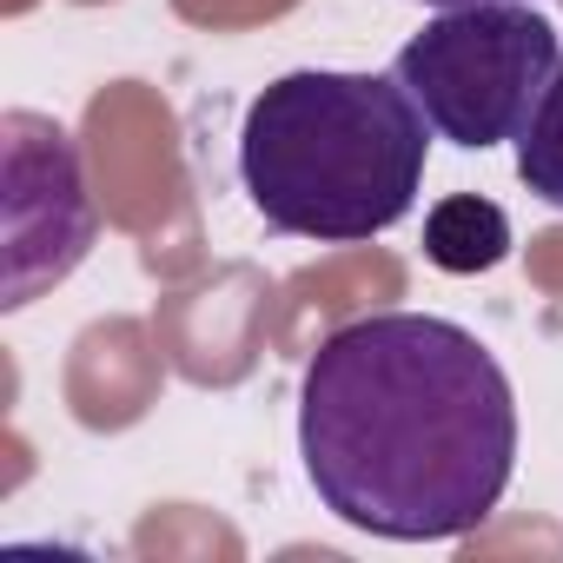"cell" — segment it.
<instances>
[{"mask_svg":"<svg viewBox=\"0 0 563 563\" xmlns=\"http://www.w3.org/2000/svg\"><path fill=\"white\" fill-rule=\"evenodd\" d=\"M424 8H438V14H444V8H490V0H424ZM530 8H537V0H530Z\"/></svg>","mask_w":563,"mask_h":563,"instance_id":"7","label":"cell"},{"mask_svg":"<svg viewBox=\"0 0 563 563\" xmlns=\"http://www.w3.org/2000/svg\"><path fill=\"white\" fill-rule=\"evenodd\" d=\"M556 60L563 41L530 0H490V8H444L438 21H424L398 47L391 74L405 80L438 140L490 153L497 140L523 133Z\"/></svg>","mask_w":563,"mask_h":563,"instance_id":"3","label":"cell"},{"mask_svg":"<svg viewBox=\"0 0 563 563\" xmlns=\"http://www.w3.org/2000/svg\"><path fill=\"white\" fill-rule=\"evenodd\" d=\"M424 258L451 278H471V272H490L510 258V219L497 199H477V192H451L424 212Z\"/></svg>","mask_w":563,"mask_h":563,"instance_id":"5","label":"cell"},{"mask_svg":"<svg viewBox=\"0 0 563 563\" xmlns=\"http://www.w3.org/2000/svg\"><path fill=\"white\" fill-rule=\"evenodd\" d=\"M431 159V120L398 74L299 67L272 80L239 126V179L272 232L358 245L391 232Z\"/></svg>","mask_w":563,"mask_h":563,"instance_id":"2","label":"cell"},{"mask_svg":"<svg viewBox=\"0 0 563 563\" xmlns=\"http://www.w3.org/2000/svg\"><path fill=\"white\" fill-rule=\"evenodd\" d=\"M517 179H523L543 206L563 212V60H556L550 87L537 93V107H530V120H523V133H517Z\"/></svg>","mask_w":563,"mask_h":563,"instance_id":"6","label":"cell"},{"mask_svg":"<svg viewBox=\"0 0 563 563\" xmlns=\"http://www.w3.org/2000/svg\"><path fill=\"white\" fill-rule=\"evenodd\" d=\"M0 166H8V192H0V232H8V312L34 306L47 286L93 252V192L80 146L60 120L47 113H8L0 120Z\"/></svg>","mask_w":563,"mask_h":563,"instance_id":"4","label":"cell"},{"mask_svg":"<svg viewBox=\"0 0 563 563\" xmlns=\"http://www.w3.org/2000/svg\"><path fill=\"white\" fill-rule=\"evenodd\" d=\"M319 504L385 543L471 537L517 471V391L490 345L431 312L339 325L299 385Z\"/></svg>","mask_w":563,"mask_h":563,"instance_id":"1","label":"cell"}]
</instances>
